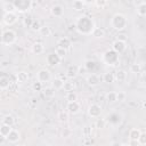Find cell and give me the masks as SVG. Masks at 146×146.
Here are the masks:
<instances>
[{
    "instance_id": "9",
    "label": "cell",
    "mask_w": 146,
    "mask_h": 146,
    "mask_svg": "<svg viewBox=\"0 0 146 146\" xmlns=\"http://www.w3.org/2000/svg\"><path fill=\"white\" fill-rule=\"evenodd\" d=\"M38 80L41 82H47L50 80V73L48 70H40L38 72Z\"/></svg>"
},
{
    "instance_id": "40",
    "label": "cell",
    "mask_w": 146,
    "mask_h": 146,
    "mask_svg": "<svg viewBox=\"0 0 146 146\" xmlns=\"http://www.w3.org/2000/svg\"><path fill=\"white\" fill-rule=\"evenodd\" d=\"M76 98H78V95H76L74 91H68V92L66 94V99H67L68 102L76 100Z\"/></svg>"
},
{
    "instance_id": "49",
    "label": "cell",
    "mask_w": 146,
    "mask_h": 146,
    "mask_svg": "<svg viewBox=\"0 0 146 146\" xmlns=\"http://www.w3.org/2000/svg\"><path fill=\"white\" fill-rule=\"evenodd\" d=\"M32 23H33V19H31V18H25V19H24V24H25L26 26H29V27H31Z\"/></svg>"
},
{
    "instance_id": "46",
    "label": "cell",
    "mask_w": 146,
    "mask_h": 146,
    "mask_svg": "<svg viewBox=\"0 0 146 146\" xmlns=\"http://www.w3.org/2000/svg\"><path fill=\"white\" fill-rule=\"evenodd\" d=\"M95 3H96V6H97L98 8H103V7L106 6L107 0H95Z\"/></svg>"
},
{
    "instance_id": "13",
    "label": "cell",
    "mask_w": 146,
    "mask_h": 146,
    "mask_svg": "<svg viewBox=\"0 0 146 146\" xmlns=\"http://www.w3.org/2000/svg\"><path fill=\"white\" fill-rule=\"evenodd\" d=\"M27 80H29V74H27L26 72L21 71V72H18V73L16 74V81H17L18 83H24V82H26Z\"/></svg>"
},
{
    "instance_id": "32",
    "label": "cell",
    "mask_w": 146,
    "mask_h": 146,
    "mask_svg": "<svg viewBox=\"0 0 146 146\" xmlns=\"http://www.w3.org/2000/svg\"><path fill=\"white\" fill-rule=\"evenodd\" d=\"M63 89L65 90V91H73L74 90V83L73 82H71V81H65L64 82V86H63Z\"/></svg>"
},
{
    "instance_id": "28",
    "label": "cell",
    "mask_w": 146,
    "mask_h": 146,
    "mask_svg": "<svg viewBox=\"0 0 146 146\" xmlns=\"http://www.w3.org/2000/svg\"><path fill=\"white\" fill-rule=\"evenodd\" d=\"M64 82H65V81H64L63 79L57 78V79L54 80V82H52V87H54L55 89H62L63 86H64Z\"/></svg>"
},
{
    "instance_id": "24",
    "label": "cell",
    "mask_w": 146,
    "mask_h": 146,
    "mask_svg": "<svg viewBox=\"0 0 146 146\" xmlns=\"http://www.w3.org/2000/svg\"><path fill=\"white\" fill-rule=\"evenodd\" d=\"M83 6H84V2H83V1H81V0H74V1H73V3H72L73 9H74V10H76V11L82 10V9H83Z\"/></svg>"
},
{
    "instance_id": "18",
    "label": "cell",
    "mask_w": 146,
    "mask_h": 146,
    "mask_svg": "<svg viewBox=\"0 0 146 146\" xmlns=\"http://www.w3.org/2000/svg\"><path fill=\"white\" fill-rule=\"evenodd\" d=\"M43 50H44V48H43V44H42L41 42H35V43L32 46V51H33L34 54H36V55L42 54Z\"/></svg>"
},
{
    "instance_id": "30",
    "label": "cell",
    "mask_w": 146,
    "mask_h": 146,
    "mask_svg": "<svg viewBox=\"0 0 146 146\" xmlns=\"http://www.w3.org/2000/svg\"><path fill=\"white\" fill-rule=\"evenodd\" d=\"M39 32H40V34L42 36H49L51 34V29L49 26H41V29H40Z\"/></svg>"
},
{
    "instance_id": "52",
    "label": "cell",
    "mask_w": 146,
    "mask_h": 146,
    "mask_svg": "<svg viewBox=\"0 0 146 146\" xmlns=\"http://www.w3.org/2000/svg\"><path fill=\"white\" fill-rule=\"evenodd\" d=\"M117 40L125 41V40H127V38H125V35H124V34H121V35H119V36H117Z\"/></svg>"
},
{
    "instance_id": "1",
    "label": "cell",
    "mask_w": 146,
    "mask_h": 146,
    "mask_svg": "<svg viewBox=\"0 0 146 146\" xmlns=\"http://www.w3.org/2000/svg\"><path fill=\"white\" fill-rule=\"evenodd\" d=\"M78 30L81 32V33H90L92 32L94 30V26H92V22L91 19H89L88 17H80L79 21H78Z\"/></svg>"
},
{
    "instance_id": "44",
    "label": "cell",
    "mask_w": 146,
    "mask_h": 146,
    "mask_svg": "<svg viewBox=\"0 0 146 146\" xmlns=\"http://www.w3.org/2000/svg\"><path fill=\"white\" fill-rule=\"evenodd\" d=\"M84 66H86V68H87L88 71H91V70H94V68H95V66H96V65H95V62H94V60H90V59H89V60H87V62H86Z\"/></svg>"
},
{
    "instance_id": "11",
    "label": "cell",
    "mask_w": 146,
    "mask_h": 146,
    "mask_svg": "<svg viewBox=\"0 0 146 146\" xmlns=\"http://www.w3.org/2000/svg\"><path fill=\"white\" fill-rule=\"evenodd\" d=\"M19 138H21V136H19V132L18 131H16V130H11L10 132H9V135L7 136V140L9 141V143H17L18 140H19Z\"/></svg>"
},
{
    "instance_id": "4",
    "label": "cell",
    "mask_w": 146,
    "mask_h": 146,
    "mask_svg": "<svg viewBox=\"0 0 146 146\" xmlns=\"http://www.w3.org/2000/svg\"><path fill=\"white\" fill-rule=\"evenodd\" d=\"M88 113H89V115H90L91 117L97 119V117H99V116H100L102 108H100V106H99L98 104H91V105L89 106Z\"/></svg>"
},
{
    "instance_id": "21",
    "label": "cell",
    "mask_w": 146,
    "mask_h": 146,
    "mask_svg": "<svg viewBox=\"0 0 146 146\" xmlns=\"http://www.w3.org/2000/svg\"><path fill=\"white\" fill-rule=\"evenodd\" d=\"M91 35L95 36V38H103V36H105V31L100 27H94V30L91 32Z\"/></svg>"
},
{
    "instance_id": "25",
    "label": "cell",
    "mask_w": 146,
    "mask_h": 146,
    "mask_svg": "<svg viewBox=\"0 0 146 146\" xmlns=\"http://www.w3.org/2000/svg\"><path fill=\"white\" fill-rule=\"evenodd\" d=\"M10 80L7 78V76H1L0 78V88L1 89H7L8 88V86L10 84Z\"/></svg>"
},
{
    "instance_id": "12",
    "label": "cell",
    "mask_w": 146,
    "mask_h": 146,
    "mask_svg": "<svg viewBox=\"0 0 146 146\" xmlns=\"http://www.w3.org/2000/svg\"><path fill=\"white\" fill-rule=\"evenodd\" d=\"M87 83L89 86H97L99 83V76L97 74H95V73H91L87 78Z\"/></svg>"
},
{
    "instance_id": "10",
    "label": "cell",
    "mask_w": 146,
    "mask_h": 146,
    "mask_svg": "<svg viewBox=\"0 0 146 146\" xmlns=\"http://www.w3.org/2000/svg\"><path fill=\"white\" fill-rule=\"evenodd\" d=\"M60 60H62V58H60L56 52H52V54L48 55V57H47V62H48V64L51 65V66L58 64Z\"/></svg>"
},
{
    "instance_id": "2",
    "label": "cell",
    "mask_w": 146,
    "mask_h": 146,
    "mask_svg": "<svg viewBox=\"0 0 146 146\" xmlns=\"http://www.w3.org/2000/svg\"><path fill=\"white\" fill-rule=\"evenodd\" d=\"M112 26L115 30H123L127 26V18L122 14H115L112 18Z\"/></svg>"
},
{
    "instance_id": "50",
    "label": "cell",
    "mask_w": 146,
    "mask_h": 146,
    "mask_svg": "<svg viewBox=\"0 0 146 146\" xmlns=\"http://www.w3.org/2000/svg\"><path fill=\"white\" fill-rule=\"evenodd\" d=\"M87 71H88V70H87V68H86V66L83 65V66L79 67V71H78V72H79V74H84Z\"/></svg>"
},
{
    "instance_id": "51",
    "label": "cell",
    "mask_w": 146,
    "mask_h": 146,
    "mask_svg": "<svg viewBox=\"0 0 146 146\" xmlns=\"http://www.w3.org/2000/svg\"><path fill=\"white\" fill-rule=\"evenodd\" d=\"M8 65H9L8 60H2L1 62V68H6V67H8Z\"/></svg>"
},
{
    "instance_id": "27",
    "label": "cell",
    "mask_w": 146,
    "mask_h": 146,
    "mask_svg": "<svg viewBox=\"0 0 146 146\" xmlns=\"http://www.w3.org/2000/svg\"><path fill=\"white\" fill-rule=\"evenodd\" d=\"M103 80H104V82H106V83H112V82L115 80V75H114L113 73L107 72V73H105V74H104Z\"/></svg>"
},
{
    "instance_id": "39",
    "label": "cell",
    "mask_w": 146,
    "mask_h": 146,
    "mask_svg": "<svg viewBox=\"0 0 146 146\" xmlns=\"http://www.w3.org/2000/svg\"><path fill=\"white\" fill-rule=\"evenodd\" d=\"M8 91H10V92H16L17 90H18V83H17V81L16 82H10V84L8 86Z\"/></svg>"
},
{
    "instance_id": "29",
    "label": "cell",
    "mask_w": 146,
    "mask_h": 146,
    "mask_svg": "<svg viewBox=\"0 0 146 146\" xmlns=\"http://www.w3.org/2000/svg\"><path fill=\"white\" fill-rule=\"evenodd\" d=\"M105 98L108 103H114V102H116V92L115 91H110V92L106 94Z\"/></svg>"
},
{
    "instance_id": "17",
    "label": "cell",
    "mask_w": 146,
    "mask_h": 146,
    "mask_svg": "<svg viewBox=\"0 0 146 146\" xmlns=\"http://www.w3.org/2000/svg\"><path fill=\"white\" fill-rule=\"evenodd\" d=\"M140 135H141V131L139 129H137V128H133L129 132V138H130V140H138Z\"/></svg>"
},
{
    "instance_id": "8",
    "label": "cell",
    "mask_w": 146,
    "mask_h": 146,
    "mask_svg": "<svg viewBox=\"0 0 146 146\" xmlns=\"http://www.w3.org/2000/svg\"><path fill=\"white\" fill-rule=\"evenodd\" d=\"M67 110H68V113L71 114H75L80 111V103L78 100H73V102H68L67 104Z\"/></svg>"
},
{
    "instance_id": "26",
    "label": "cell",
    "mask_w": 146,
    "mask_h": 146,
    "mask_svg": "<svg viewBox=\"0 0 146 146\" xmlns=\"http://www.w3.org/2000/svg\"><path fill=\"white\" fill-rule=\"evenodd\" d=\"M43 95L48 98H51L55 96V88L54 87H47L43 89Z\"/></svg>"
},
{
    "instance_id": "14",
    "label": "cell",
    "mask_w": 146,
    "mask_h": 146,
    "mask_svg": "<svg viewBox=\"0 0 146 146\" xmlns=\"http://www.w3.org/2000/svg\"><path fill=\"white\" fill-rule=\"evenodd\" d=\"M63 13H64V9H63V7H62L60 5H55V6H52V8H51V14H52L55 17H60V16L63 15Z\"/></svg>"
},
{
    "instance_id": "6",
    "label": "cell",
    "mask_w": 146,
    "mask_h": 146,
    "mask_svg": "<svg viewBox=\"0 0 146 146\" xmlns=\"http://www.w3.org/2000/svg\"><path fill=\"white\" fill-rule=\"evenodd\" d=\"M112 48L115 52L117 54H122L125 49H127V46H125V41H121V40H116L113 42L112 44Z\"/></svg>"
},
{
    "instance_id": "41",
    "label": "cell",
    "mask_w": 146,
    "mask_h": 146,
    "mask_svg": "<svg viewBox=\"0 0 146 146\" xmlns=\"http://www.w3.org/2000/svg\"><path fill=\"white\" fill-rule=\"evenodd\" d=\"M91 131H92L91 127H89V125L84 127V128H83V131H82L83 137H91Z\"/></svg>"
},
{
    "instance_id": "15",
    "label": "cell",
    "mask_w": 146,
    "mask_h": 146,
    "mask_svg": "<svg viewBox=\"0 0 146 146\" xmlns=\"http://www.w3.org/2000/svg\"><path fill=\"white\" fill-rule=\"evenodd\" d=\"M79 67L75 66V65H71L67 67V71H66V76L67 78H74L79 72Z\"/></svg>"
},
{
    "instance_id": "34",
    "label": "cell",
    "mask_w": 146,
    "mask_h": 146,
    "mask_svg": "<svg viewBox=\"0 0 146 146\" xmlns=\"http://www.w3.org/2000/svg\"><path fill=\"white\" fill-rule=\"evenodd\" d=\"M95 125H96V128H98V129H103V128H105V125H106V121H105L104 119H102V117H97Z\"/></svg>"
},
{
    "instance_id": "33",
    "label": "cell",
    "mask_w": 146,
    "mask_h": 146,
    "mask_svg": "<svg viewBox=\"0 0 146 146\" xmlns=\"http://www.w3.org/2000/svg\"><path fill=\"white\" fill-rule=\"evenodd\" d=\"M14 122H15V120H14V117H13L11 115H6V116L2 119V121H1V123L8 124V125H11V127H13Z\"/></svg>"
},
{
    "instance_id": "42",
    "label": "cell",
    "mask_w": 146,
    "mask_h": 146,
    "mask_svg": "<svg viewBox=\"0 0 146 146\" xmlns=\"http://www.w3.org/2000/svg\"><path fill=\"white\" fill-rule=\"evenodd\" d=\"M58 119H59L60 122H66V121L68 120V115H67L66 112H59V114H58Z\"/></svg>"
},
{
    "instance_id": "16",
    "label": "cell",
    "mask_w": 146,
    "mask_h": 146,
    "mask_svg": "<svg viewBox=\"0 0 146 146\" xmlns=\"http://www.w3.org/2000/svg\"><path fill=\"white\" fill-rule=\"evenodd\" d=\"M58 47H60V48H64V49H68L70 47H71V41H70V39L68 38H62V39H59L58 40Z\"/></svg>"
},
{
    "instance_id": "43",
    "label": "cell",
    "mask_w": 146,
    "mask_h": 146,
    "mask_svg": "<svg viewBox=\"0 0 146 146\" xmlns=\"http://www.w3.org/2000/svg\"><path fill=\"white\" fill-rule=\"evenodd\" d=\"M31 29H32L33 31H40V29H41L40 22H39V21L33 19V23H32V25H31Z\"/></svg>"
},
{
    "instance_id": "35",
    "label": "cell",
    "mask_w": 146,
    "mask_h": 146,
    "mask_svg": "<svg viewBox=\"0 0 146 146\" xmlns=\"http://www.w3.org/2000/svg\"><path fill=\"white\" fill-rule=\"evenodd\" d=\"M55 52L63 59L65 56H66V52H67V50L66 49H64V48H60V47H57L56 48V50H55Z\"/></svg>"
},
{
    "instance_id": "36",
    "label": "cell",
    "mask_w": 146,
    "mask_h": 146,
    "mask_svg": "<svg viewBox=\"0 0 146 146\" xmlns=\"http://www.w3.org/2000/svg\"><path fill=\"white\" fill-rule=\"evenodd\" d=\"M130 71H131L132 73H140V72H141V65L135 63V64H132V65L130 66Z\"/></svg>"
},
{
    "instance_id": "47",
    "label": "cell",
    "mask_w": 146,
    "mask_h": 146,
    "mask_svg": "<svg viewBox=\"0 0 146 146\" xmlns=\"http://www.w3.org/2000/svg\"><path fill=\"white\" fill-rule=\"evenodd\" d=\"M138 141L141 145H146V133H141L139 136V138H138Z\"/></svg>"
},
{
    "instance_id": "48",
    "label": "cell",
    "mask_w": 146,
    "mask_h": 146,
    "mask_svg": "<svg viewBox=\"0 0 146 146\" xmlns=\"http://www.w3.org/2000/svg\"><path fill=\"white\" fill-rule=\"evenodd\" d=\"M82 144L83 145H91V144H94V140L91 139V137H84V139L82 140Z\"/></svg>"
},
{
    "instance_id": "20",
    "label": "cell",
    "mask_w": 146,
    "mask_h": 146,
    "mask_svg": "<svg viewBox=\"0 0 146 146\" xmlns=\"http://www.w3.org/2000/svg\"><path fill=\"white\" fill-rule=\"evenodd\" d=\"M115 54H117V52H113V51H106L105 52V57H108L110 59H107L106 60V63H110V64H112V63H114V62H116L117 60V56L115 55Z\"/></svg>"
},
{
    "instance_id": "22",
    "label": "cell",
    "mask_w": 146,
    "mask_h": 146,
    "mask_svg": "<svg viewBox=\"0 0 146 146\" xmlns=\"http://www.w3.org/2000/svg\"><path fill=\"white\" fill-rule=\"evenodd\" d=\"M3 10H5V13H14L16 10V6H15V3L6 2L3 5Z\"/></svg>"
},
{
    "instance_id": "23",
    "label": "cell",
    "mask_w": 146,
    "mask_h": 146,
    "mask_svg": "<svg viewBox=\"0 0 146 146\" xmlns=\"http://www.w3.org/2000/svg\"><path fill=\"white\" fill-rule=\"evenodd\" d=\"M127 78V73L123 71V70H119L116 73H115V79L119 81V82H123Z\"/></svg>"
},
{
    "instance_id": "45",
    "label": "cell",
    "mask_w": 146,
    "mask_h": 146,
    "mask_svg": "<svg viewBox=\"0 0 146 146\" xmlns=\"http://www.w3.org/2000/svg\"><path fill=\"white\" fill-rule=\"evenodd\" d=\"M72 135V130L70 129V128H64L63 130H62V136L64 137V138H67V137H70Z\"/></svg>"
},
{
    "instance_id": "54",
    "label": "cell",
    "mask_w": 146,
    "mask_h": 146,
    "mask_svg": "<svg viewBox=\"0 0 146 146\" xmlns=\"http://www.w3.org/2000/svg\"><path fill=\"white\" fill-rule=\"evenodd\" d=\"M81 1H83V2H84V1H87V0H81Z\"/></svg>"
},
{
    "instance_id": "3",
    "label": "cell",
    "mask_w": 146,
    "mask_h": 146,
    "mask_svg": "<svg viewBox=\"0 0 146 146\" xmlns=\"http://www.w3.org/2000/svg\"><path fill=\"white\" fill-rule=\"evenodd\" d=\"M16 41V33L13 30H6L2 32V38H1V42L2 44H13Z\"/></svg>"
},
{
    "instance_id": "31",
    "label": "cell",
    "mask_w": 146,
    "mask_h": 146,
    "mask_svg": "<svg viewBox=\"0 0 146 146\" xmlns=\"http://www.w3.org/2000/svg\"><path fill=\"white\" fill-rule=\"evenodd\" d=\"M137 13L140 16H146V2H143L137 7Z\"/></svg>"
},
{
    "instance_id": "5",
    "label": "cell",
    "mask_w": 146,
    "mask_h": 146,
    "mask_svg": "<svg viewBox=\"0 0 146 146\" xmlns=\"http://www.w3.org/2000/svg\"><path fill=\"white\" fill-rule=\"evenodd\" d=\"M15 6H16V10H21V11H24V10H27L31 6V0H16L15 2Z\"/></svg>"
},
{
    "instance_id": "53",
    "label": "cell",
    "mask_w": 146,
    "mask_h": 146,
    "mask_svg": "<svg viewBox=\"0 0 146 146\" xmlns=\"http://www.w3.org/2000/svg\"><path fill=\"white\" fill-rule=\"evenodd\" d=\"M143 106H144V107H146V102H145V103L143 104Z\"/></svg>"
},
{
    "instance_id": "38",
    "label": "cell",
    "mask_w": 146,
    "mask_h": 146,
    "mask_svg": "<svg viewBox=\"0 0 146 146\" xmlns=\"http://www.w3.org/2000/svg\"><path fill=\"white\" fill-rule=\"evenodd\" d=\"M127 99V94L124 91L116 92V102H124Z\"/></svg>"
},
{
    "instance_id": "37",
    "label": "cell",
    "mask_w": 146,
    "mask_h": 146,
    "mask_svg": "<svg viewBox=\"0 0 146 146\" xmlns=\"http://www.w3.org/2000/svg\"><path fill=\"white\" fill-rule=\"evenodd\" d=\"M32 89L34 90V91H41V90H43V88H42V82L41 81H35V82H33V84H32Z\"/></svg>"
},
{
    "instance_id": "7",
    "label": "cell",
    "mask_w": 146,
    "mask_h": 146,
    "mask_svg": "<svg viewBox=\"0 0 146 146\" xmlns=\"http://www.w3.org/2000/svg\"><path fill=\"white\" fill-rule=\"evenodd\" d=\"M17 21V16L15 13H5L3 14V23L6 25H13L14 23H16Z\"/></svg>"
},
{
    "instance_id": "19",
    "label": "cell",
    "mask_w": 146,
    "mask_h": 146,
    "mask_svg": "<svg viewBox=\"0 0 146 146\" xmlns=\"http://www.w3.org/2000/svg\"><path fill=\"white\" fill-rule=\"evenodd\" d=\"M11 125H8V124H5V123H1V127H0V135L7 137L9 135V132L11 131Z\"/></svg>"
}]
</instances>
